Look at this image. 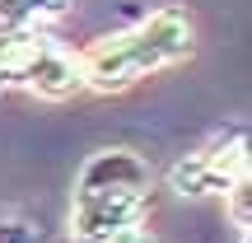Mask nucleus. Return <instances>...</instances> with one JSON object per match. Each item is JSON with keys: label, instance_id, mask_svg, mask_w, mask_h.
<instances>
[{"label": "nucleus", "instance_id": "1", "mask_svg": "<svg viewBox=\"0 0 252 243\" xmlns=\"http://www.w3.org/2000/svg\"><path fill=\"white\" fill-rule=\"evenodd\" d=\"M196 47V28L182 9L163 5L145 14L140 24L122 28V33H103L80 52V75L84 89L94 94H122L131 84L150 80V75L168 70V66L187 61Z\"/></svg>", "mask_w": 252, "mask_h": 243}, {"label": "nucleus", "instance_id": "2", "mask_svg": "<svg viewBox=\"0 0 252 243\" xmlns=\"http://www.w3.org/2000/svg\"><path fill=\"white\" fill-rule=\"evenodd\" d=\"M154 169L131 145H103L80 164L70 201V243H108L117 229L145 220Z\"/></svg>", "mask_w": 252, "mask_h": 243}, {"label": "nucleus", "instance_id": "3", "mask_svg": "<svg viewBox=\"0 0 252 243\" xmlns=\"http://www.w3.org/2000/svg\"><path fill=\"white\" fill-rule=\"evenodd\" d=\"M243 178H248V136H243V126L210 136L201 150L182 154L168 169V187L178 197H191V201L229 197L234 182H243Z\"/></svg>", "mask_w": 252, "mask_h": 243}, {"label": "nucleus", "instance_id": "4", "mask_svg": "<svg viewBox=\"0 0 252 243\" xmlns=\"http://www.w3.org/2000/svg\"><path fill=\"white\" fill-rule=\"evenodd\" d=\"M75 0H0V28H14V33H37V28H52L61 14H70Z\"/></svg>", "mask_w": 252, "mask_h": 243}, {"label": "nucleus", "instance_id": "5", "mask_svg": "<svg viewBox=\"0 0 252 243\" xmlns=\"http://www.w3.org/2000/svg\"><path fill=\"white\" fill-rule=\"evenodd\" d=\"M42 220L24 215V210H9V215H0V243H42Z\"/></svg>", "mask_w": 252, "mask_h": 243}, {"label": "nucleus", "instance_id": "6", "mask_svg": "<svg viewBox=\"0 0 252 243\" xmlns=\"http://www.w3.org/2000/svg\"><path fill=\"white\" fill-rule=\"evenodd\" d=\"M229 220H234V229L248 239V229H252V182L243 178V182H234V192H229Z\"/></svg>", "mask_w": 252, "mask_h": 243}, {"label": "nucleus", "instance_id": "7", "mask_svg": "<svg viewBox=\"0 0 252 243\" xmlns=\"http://www.w3.org/2000/svg\"><path fill=\"white\" fill-rule=\"evenodd\" d=\"M108 243H163V239L154 234V229L145 225V220H135V225H126V229H117V234H112Z\"/></svg>", "mask_w": 252, "mask_h": 243}, {"label": "nucleus", "instance_id": "8", "mask_svg": "<svg viewBox=\"0 0 252 243\" xmlns=\"http://www.w3.org/2000/svg\"><path fill=\"white\" fill-rule=\"evenodd\" d=\"M5 89H9V70L0 66V94H5Z\"/></svg>", "mask_w": 252, "mask_h": 243}, {"label": "nucleus", "instance_id": "9", "mask_svg": "<svg viewBox=\"0 0 252 243\" xmlns=\"http://www.w3.org/2000/svg\"><path fill=\"white\" fill-rule=\"evenodd\" d=\"M238 243H252V239H238Z\"/></svg>", "mask_w": 252, "mask_h": 243}]
</instances>
